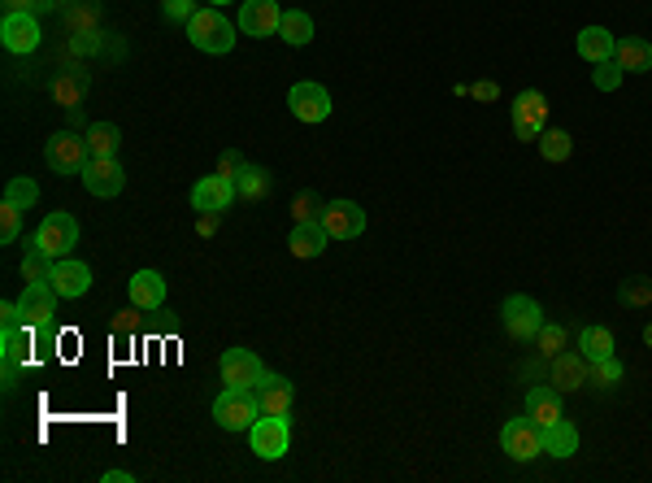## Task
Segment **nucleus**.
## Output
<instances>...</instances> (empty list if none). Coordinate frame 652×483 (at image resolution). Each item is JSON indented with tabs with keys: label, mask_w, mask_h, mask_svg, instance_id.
I'll return each mask as SVG.
<instances>
[{
	"label": "nucleus",
	"mask_w": 652,
	"mask_h": 483,
	"mask_svg": "<svg viewBox=\"0 0 652 483\" xmlns=\"http://www.w3.org/2000/svg\"><path fill=\"white\" fill-rule=\"evenodd\" d=\"M187 40H192V48H200V53H231L235 48V22L218 14V5L209 9H196L192 22H187Z\"/></svg>",
	"instance_id": "1"
},
{
	"label": "nucleus",
	"mask_w": 652,
	"mask_h": 483,
	"mask_svg": "<svg viewBox=\"0 0 652 483\" xmlns=\"http://www.w3.org/2000/svg\"><path fill=\"white\" fill-rule=\"evenodd\" d=\"M44 161L53 175H83V166L92 161V148H87V135H74V131H57L48 135L44 144Z\"/></svg>",
	"instance_id": "2"
},
{
	"label": "nucleus",
	"mask_w": 652,
	"mask_h": 483,
	"mask_svg": "<svg viewBox=\"0 0 652 483\" xmlns=\"http://www.w3.org/2000/svg\"><path fill=\"white\" fill-rule=\"evenodd\" d=\"M261 418V405H257V392H244V388H227L213 401V423H218L222 431H248Z\"/></svg>",
	"instance_id": "3"
},
{
	"label": "nucleus",
	"mask_w": 652,
	"mask_h": 483,
	"mask_svg": "<svg viewBox=\"0 0 652 483\" xmlns=\"http://www.w3.org/2000/svg\"><path fill=\"white\" fill-rule=\"evenodd\" d=\"M218 370H222V383H227V388H244V392H257L261 383L270 379L266 362H261L253 349H227Z\"/></svg>",
	"instance_id": "4"
},
{
	"label": "nucleus",
	"mask_w": 652,
	"mask_h": 483,
	"mask_svg": "<svg viewBox=\"0 0 652 483\" xmlns=\"http://www.w3.org/2000/svg\"><path fill=\"white\" fill-rule=\"evenodd\" d=\"M31 244H35V249H44L53 262H61V257H70V249L79 244V222H74L66 209H61V214H48L40 227H35Z\"/></svg>",
	"instance_id": "5"
},
{
	"label": "nucleus",
	"mask_w": 652,
	"mask_h": 483,
	"mask_svg": "<svg viewBox=\"0 0 652 483\" xmlns=\"http://www.w3.org/2000/svg\"><path fill=\"white\" fill-rule=\"evenodd\" d=\"M248 444L261 462H279L292 444V427H287V414H261L253 427H248Z\"/></svg>",
	"instance_id": "6"
},
{
	"label": "nucleus",
	"mask_w": 652,
	"mask_h": 483,
	"mask_svg": "<svg viewBox=\"0 0 652 483\" xmlns=\"http://www.w3.org/2000/svg\"><path fill=\"white\" fill-rule=\"evenodd\" d=\"M500 449H505L513 462H535V457L544 453V427H539L531 414L509 418L505 431H500Z\"/></svg>",
	"instance_id": "7"
},
{
	"label": "nucleus",
	"mask_w": 652,
	"mask_h": 483,
	"mask_svg": "<svg viewBox=\"0 0 652 483\" xmlns=\"http://www.w3.org/2000/svg\"><path fill=\"white\" fill-rule=\"evenodd\" d=\"M500 318H505V331L513 340H535V331L544 327V309H539V301H535V296H522V292L505 296Z\"/></svg>",
	"instance_id": "8"
},
{
	"label": "nucleus",
	"mask_w": 652,
	"mask_h": 483,
	"mask_svg": "<svg viewBox=\"0 0 652 483\" xmlns=\"http://www.w3.org/2000/svg\"><path fill=\"white\" fill-rule=\"evenodd\" d=\"M544 127H548V96L535 88L513 96V135L518 140H539Z\"/></svg>",
	"instance_id": "9"
},
{
	"label": "nucleus",
	"mask_w": 652,
	"mask_h": 483,
	"mask_svg": "<svg viewBox=\"0 0 652 483\" xmlns=\"http://www.w3.org/2000/svg\"><path fill=\"white\" fill-rule=\"evenodd\" d=\"M83 188L96 196V201H109V196H118L122 188H127V170H122L118 157H92L83 166Z\"/></svg>",
	"instance_id": "10"
},
{
	"label": "nucleus",
	"mask_w": 652,
	"mask_h": 483,
	"mask_svg": "<svg viewBox=\"0 0 652 483\" xmlns=\"http://www.w3.org/2000/svg\"><path fill=\"white\" fill-rule=\"evenodd\" d=\"M287 109H292L296 122H326V114H331V92H326L322 83L305 79L287 92Z\"/></svg>",
	"instance_id": "11"
},
{
	"label": "nucleus",
	"mask_w": 652,
	"mask_h": 483,
	"mask_svg": "<svg viewBox=\"0 0 652 483\" xmlns=\"http://www.w3.org/2000/svg\"><path fill=\"white\" fill-rule=\"evenodd\" d=\"M283 27V9L279 0H244L240 5V31L253 35V40H270V35H279Z\"/></svg>",
	"instance_id": "12"
},
{
	"label": "nucleus",
	"mask_w": 652,
	"mask_h": 483,
	"mask_svg": "<svg viewBox=\"0 0 652 483\" xmlns=\"http://www.w3.org/2000/svg\"><path fill=\"white\" fill-rule=\"evenodd\" d=\"M235 179H227V175H205L192 188V209L196 214H227V209L235 205Z\"/></svg>",
	"instance_id": "13"
},
{
	"label": "nucleus",
	"mask_w": 652,
	"mask_h": 483,
	"mask_svg": "<svg viewBox=\"0 0 652 483\" xmlns=\"http://www.w3.org/2000/svg\"><path fill=\"white\" fill-rule=\"evenodd\" d=\"M40 18L35 14H5V22H0V44L9 48V53H18V57H27L40 48Z\"/></svg>",
	"instance_id": "14"
},
{
	"label": "nucleus",
	"mask_w": 652,
	"mask_h": 483,
	"mask_svg": "<svg viewBox=\"0 0 652 483\" xmlns=\"http://www.w3.org/2000/svg\"><path fill=\"white\" fill-rule=\"evenodd\" d=\"M322 227L331 231V240H353L366 231V209L357 201H326L322 205Z\"/></svg>",
	"instance_id": "15"
},
{
	"label": "nucleus",
	"mask_w": 652,
	"mask_h": 483,
	"mask_svg": "<svg viewBox=\"0 0 652 483\" xmlns=\"http://www.w3.org/2000/svg\"><path fill=\"white\" fill-rule=\"evenodd\" d=\"M57 301L61 296L53 292V283H27V292H22V301H18V309H22V327H48L53 322V314H57Z\"/></svg>",
	"instance_id": "16"
},
{
	"label": "nucleus",
	"mask_w": 652,
	"mask_h": 483,
	"mask_svg": "<svg viewBox=\"0 0 652 483\" xmlns=\"http://www.w3.org/2000/svg\"><path fill=\"white\" fill-rule=\"evenodd\" d=\"M48 283H53V292L61 301H79V296H87V288H92V266L74 262V257H61V262H53Z\"/></svg>",
	"instance_id": "17"
},
{
	"label": "nucleus",
	"mask_w": 652,
	"mask_h": 483,
	"mask_svg": "<svg viewBox=\"0 0 652 483\" xmlns=\"http://www.w3.org/2000/svg\"><path fill=\"white\" fill-rule=\"evenodd\" d=\"M131 305L144 309V314L166 309V275H157V270H135L131 275Z\"/></svg>",
	"instance_id": "18"
},
{
	"label": "nucleus",
	"mask_w": 652,
	"mask_h": 483,
	"mask_svg": "<svg viewBox=\"0 0 652 483\" xmlns=\"http://www.w3.org/2000/svg\"><path fill=\"white\" fill-rule=\"evenodd\" d=\"M326 244H331V231L322 227V218L296 222L292 235H287V249H292V257H322Z\"/></svg>",
	"instance_id": "19"
},
{
	"label": "nucleus",
	"mask_w": 652,
	"mask_h": 483,
	"mask_svg": "<svg viewBox=\"0 0 652 483\" xmlns=\"http://www.w3.org/2000/svg\"><path fill=\"white\" fill-rule=\"evenodd\" d=\"M587 370H592V362H587L583 353L561 349V353L553 357V388H557V392H579L583 383H587Z\"/></svg>",
	"instance_id": "20"
},
{
	"label": "nucleus",
	"mask_w": 652,
	"mask_h": 483,
	"mask_svg": "<svg viewBox=\"0 0 652 483\" xmlns=\"http://www.w3.org/2000/svg\"><path fill=\"white\" fill-rule=\"evenodd\" d=\"M561 396H566V392H557V388H531V392H526V414H531L535 423L548 431L557 418H566V405H561Z\"/></svg>",
	"instance_id": "21"
},
{
	"label": "nucleus",
	"mask_w": 652,
	"mask_h": 483,
	"mask_svg": "<svg viewBox=\"0 0 652 483\" xmlns=\"http://www.w3.org/2000/svg\"><path fill=\"white\" fill-rule=\"evenodd\" d=\"M292 401H296V388H292V379H283V375H270L257 388L261 414H287V410H292Z\"/></svg>",
	"instance_id": "22"
},
{
	"label": "nucleus",
	"mask_w": 652,
	"mask_h": 483,
	"mask_svg": "<svg viewBox=\"0 0 652 483\" xmlns=\"http://www.w3.org/2000/svg\"><path fill=\"white\" fill-rule=\"evenodd\" d=\"M613 57H618V66H622L626 74H644V70H652V44L639 40V35H622L618 48H613Z\"/></svg>",
	"instance_id": "23"
},
{
	"label": "nucleus",
	"mask_w": 652,
	"mask_h": 483,
	"mask_svg": "<svg viewBox=\"0 0 652 483\" xmlns=\"http://www.w3.org/2000/svg\"><path fill=\"white\" fill-rule=\"evenodd\" d=\"M574 48H579L583 61H609L613 48H618V35L605 31V27H583L579 40H574Z\"/></svg>",
	"instance_id": "24"
},
{
	"label": "nucleus",
	"mask_w": 652,
	"mask_h": 483,
	"mask_svg": "<svg viewBox=\"0 0 652 483\" xmlns=\"http://www.w3.org/2000/svg\"><path fill=\"white\" fill-rule=\"evenodd\" d=\"M235 192L244 196V201H266V196L274 192V175L266 166H240V175H235Z\"/></svg>",
	"instance_id": "25"
},
{
	"label": "nucleus",
	"mask_w": 652,
	"mask_h": 483,
	"mask_svg": "<svg viewBox=\"0 0 652 483\" xmlns=\"http://www.w3.org/2000/svg\"><path fill=\"white\" fill-rule=\"evenodd\" d=\"M544 453L548 457H574L579 453V427H574L570 418H557V423L544 431Z\"/></svg>",
	"instance_id": "26"
},
{
	"label": "nucleus",
	"mask_w": 652,
	"mask_h": 483,
	"mask_svg": "<svg viewBox=\"0 0 652 483\" xmlns=\"http://www.w3.org/2000/svg\"><path fill=\"white\" fill-rule=\"evenodd\" d=\"M61 14H66L70 35H83V31H96L100 5H96V0H66V5H61Z\"/></svg>",
	"instance_id": "27"
},
{
	"label": "nucleus",
	"mask_w": 652,
	"mask_h": 483,
	"mask_svg": "<svg viewBox=\"0 0 652 483\" xmlns=\"http://www.w3.org/2000/svg\"><path fill=\"white\" fill-rule=\"evenodd\" d=\"M579 353L587 357V362L613 357V353H618V344H613V331H609V327H583V336H579Z\"/></svg>",
	"instance_id": "28"
},
{
	"label": "nucleus",
	"mask_w": 652,
	"mask_h": 483,
	"mask_svg": "<svg viewBox=\"0 0 652 483\" xmlns=\"http://www.w3.org/2000/svg\"><path fill=\"white\" fill-rule=\"evenodd\" d=\"M118 144H122V131L114 122H92V127H87V148H92V157H118Z\"/></svg>",
	"instance_id": "29"
},
{
	"label": "nucleus",
	"mask_w": 652,
	"mask_h": 483,
	"mask_svg": "<svg viewBox=\"0 0 652 483\" xmlns=\"http://www.w3.org/2000/svg\"><path fill=\"white\" fill-rule=\"evenodd\" d=\"M279 35L292 48H305L309 40H313V18L305 14V9H283V27H279Z\"/></svg>",
	"instance_id": "30"
},
{
	"label": "nucleus",
	"mask_w": 652,
	"mask_h": 483,
	"mask_svg": "<svg viewBox=\"0 0 652 483\" xmlns=\"http://www.w3.org/2000/svg\"><path fill=\"white\" fill-rule=\"evenodd\" d=\"M539 153H544V161H566V157L574 153L570 131H561V127H544V135H539Z\"/></svg>",
	"instance_id": "31"
},
{
	"label": "nucleus",
	"mask_w": 652,
	"mask_h": 483,
	"mask_svg": "<svg viewBox=\"0 0 652 483\" xmlns=\"http://www.w3.org/2000/svg\"><path fill=\"white\" fill-rule=\"evenodd\" d=\"M48 275H53V257H48L44 249H35V244L27 240V257H22V279H27V283H48Z\"/></svg>",
	"instance_id": "32"
},
{
	"label": "nucleus",
	"mask_w": 652,
	"mask_h": 483,
	"mask_svg": "<svg viewBox=\"0 0 652 483\" xmlns=\"http://www.w3.org/2000/svg\"><path fill=\"white\" fill-rule=\"evenodd\" d=\"M83 92H87V74H61V79L53 83V96L66 109H79L83 105Z\"/></svg>",
	"instance_id": "33"
},
{
	"label": "nucleus",
	"mask_w": 652,
	"mask_h": 483,
	"mask_svg": "<svg viewBox=\"0 0 652 483\" xmlns=\"http://www.w3.org/2000/svg\"><path fill=\"white\" fill-rule=\"evenodd\" d=\"M5 201H9V205H18V209H31L35 201H40V183L27 179V175L9 179V183H5Z\"/></svg>",
	"instance_id": "34"
},
{
	"label": "nucleus",
	"mask_w": 652,
	"mask_h": 483,
	"mask_svg": "<svg viewBox=\"0 0 652 483\" xmlns=\"http://www.w3.org/2000/svg\"><path fill=\"white\" fill-rule=\"evenodd\" d=\"M587 383H596V388H618V383H622V362H618V353L592 362V370H587Z\"/></svg>",
	"instance_id": "35"
},
{
	"label": "nucleus",
	"mask_w": 652,
	"mask_h": 483,
	"mask_svg": "<svg viewBox=\"0 0 652 483\" xmlns=\"http://www.w3.org/2000/svg\"><path fill=\"white\" fill-rule=\"evenodd\" d=\"M566 327H561V322H544V327L535 331V344H539V353L544 357H557L561 349H566Z\"/></svg>",
	"instance_id": "36"
},
{
	"label": "nucleus",
	"mask_w": 652,
	"mask_h": 483,
	"mask_svg": "<svg viewBox=\"0 0 652 483\" xmlns=\"http://www.w3.org/2000/svg\"><path fill=\"white\" fill-rule=\"evenodd\" d=\"M618 301L622 305H631V309H644V305H652V279H626L622 283V292H618Z\"/></svg>",
	"instance_id": "37"
},
{
	"label": "nucleus",
	"mask_w": 652,
	"mask_h": 483,
	"mask_svg": "<svg viewBox=\"0 0 652 483\" xmlns=\"http://www.w3.org/2000/svg\"><path fill=\"white\" fill-rule=\"evenodd\" d=\"M622 66H618V57H609V61H596V74H592V83H596V88L600 92H613V88H618V83H622Z\"/></svg>",
	"instance_id": "38"
},
{
	"label": "nucleus",
	"mask_w": 652,
	"mask_h": 483,
	"mask_svg": "<svg viewBox=\"0 0 652 483\" xmlns=\"http://www.w3.org/2000/svg\"><path fill=\"white\" fill-rule=\"evenodd\" d=\"M18 235H22V209L5 201V205H0V240L18 244Z\"/></svg>",
	"instance_id": "39"
},
{
	"label": "nucleus",
	"mask_w": 652,
	"mask_h": 483,
	"mask_svg": "<svg viewBox=\"0 0 652 483\" xmlns=\"http://www.w3.org/2000/svg\"><path fill=\"white\" fill-rule=\"evenodd\" d=\"M5 5V14H48V9H57V0H0Z\"/></svg>",
	"instance_id": "40"
},
{
	"label": "nucleus",
	"mask_w": 652,
	"mask_h": 483,
	"mask_svg": "<svg viewBox=\"0 0 652 483\" xmlns=\"http://www.w3.org/2000/svg\"><path fill=\"white\" fill-rule=\"evenodd\" d=\"M196 0H161V14H166L170 22H183V27H187V22H192V14H196Z\"/></svg>",
	"instance_id": "41"
},
{
	"label": "nucleus",
	"mask_w": 652,
	"mask_h": 483,
	"mask_svg": "<svg viewBox=\"0 0 652 483\" xmlns=\"http://www.w3.org/2000/svg\"><path fill=\"white\" fill-rule=\"evenodd\" d=\"M292 218L296 222H309V218H322V209H318V196L305 192V196H296V205H292Z\"/></svg>",
	"instance_id": "42"
},
{
	"label": "nucleus",
	"mask_w": 652,
	"mask_h": 483,
	"mask_svg": "<svg viewBox=\"0 0 652 483\" xmlns=\"http://www.w3.org/2000/svg\"><path fill=\"white\" fill-rule=\"evenodd\" d=\"M240 166H244V157H240V153H222V161H218V175L235 179V175H240Z\"/></svg>",
	"instance_id": "43"
},
{
	"label": "nucleus",
	"mask_w": 652,
	"mask_h": 483,
	"mask_svg": "<svg viewBox=\"0 0 652 483\" xmlns=\"http://www.w3.org/2000/svg\"><path fill=\"white\" fill-rule=\"evenodd\" d=\"M114 336H135V314L131 309H122V314L114 318Z\"/></svg>",
	"instance_id": "44"
},
{
	"label": "nucleus",
	"mask_w": 652,
	"mask_h": 483,
	"mask_svg": "<svg viewBox=\"0 0 652 483\" xmlns=\"http://www.w3.org/2000/svg\"><path fill=\"white\" fill-rule=\"evenodd\" d=\"M218 218H222V214H200V218H196V231H200V235H213V231H218Z\"/></svg>",
	"instance_id": "45"
},
{
	"label": "nucleus",
	"mask_w": 652,
	"mask_h": 483,
	"mask_svg": "<svg viewBox=\"0 0 652 483\" xmlns=\"http://www.w3.org/2000/svg\"><path fill=\"white\" fill-rule=\"evenodd\" d=\"M474 96H479V101H496L500 88H496V83H474Z\"/></svg>",
	"instance_id": "46"
},
{
	"label": "nucleus",
	"mask_w": 652,
	"mask_h": 483,
	"mask_svg": "<svg viewBox=\"0 0 652 483\" xmlns=\"http://www.w3.org/2000/svg\"><path fill=\"white\" fill-rule=\"evenodd\" d=\"M135 475L131 470H105V475H100V483H131Z\"/></svg>",
	"instance_id": "47"
},
{
	"label": "nucleus",
	"mask_w": 652,
	"mask_h": 483,
	"mask_svg": "<svg viewBox=\"0 0 652 483\" xmlns=\"http://www.w3.org/2000/svg\"><path fill=\"white\" fill-rule=\"evenodd\" d=\"M644 344H648V349H652V322H648V327H644Z\"/></svg>",
	"instance_id": "48"
},
{
	"label": "nucleus",
	"mask_w": 652,
	"mask_h": 483,
	"mask_svg": "<svg viewBox=\"0 0 652 483\" xmlns=\"http://www.w3.org/2000/svg\"><path fill=\"white\" fill-rule=\"evenodd\" d=\"M209 5H231V0H209Z\"/></svg>",
	"instance_id": "49"
}]
</instances>
